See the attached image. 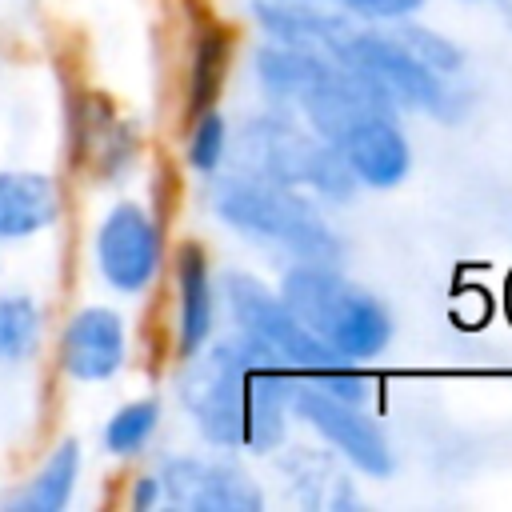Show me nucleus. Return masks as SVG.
<instances>
[{"mask_svg":"<svg viewBox=\"0 0 512 512\" xmlns=\"http://www.w3.org/2000/svg\"><path fill=\"white\" fill-rule=\"evenodd\" d=\"M184 360L180 404L208 444L256 452L280 444L296 376L272 352L248 336H232Z\"/></svg>","mask_w":512,"mask_h":512,"instance_id":"nucleus-1","label":"nucleus"},{"mask_svg":"<svg viewBox=\"0 0 512 512\" xmlns=\"http://www.w3.org/2000/svg\"><path fill=\"white\" fill-rule=\"evenodd\" d=\"M224 296H228V312L240 328V336L256 340L264 352H272L296 380L316 384L348 404L368 400V376L352 372L344 356H336L320 336H312L288 308L280 296H272L256 276L244 272H228L224 276Z\"/></svg>","mask_w":512,"mask_h":512,"instance_id":"nucleus-2","label":"nucleus"},{"mask_svg":"<svg viewBox=\"0 0 512 512\" xmlns=\"http://www.w3.org/2000/svg\"><path fill=\"white\" fill-rule=\"evenodd\" d=\"M212 208L236 232L280 244L292 256H300L304 264L336 268L340 256H344L336 232L320 220V212L300 192H292L284 184L240 172V176H228L212 188Z\"/></svg>","mask_w":512,"mask_h":512,"instance_id":"nucleus-3","label":"nucleus"},{"mask_svg":"<svg viewBox=\"0 0 512 512\" xmlns=\"http://www.w3.org/2000/svg\"><path fill=\"white\" fill-rule=\"evenodd\" d=\"M280 300L312 336H320L344 360L376 356L392 336L384 304L364 288L340 280L324 264H300L284 272Z\"/></svg>","mask_w":512,"mask_h":512,"instance_id":"nucleus-4","label":"nucleus"},{"mask_svg":"<svg viewBox=\"0 0 512 512\" xmlns=\"http://www.w3.org/2000/svg\"><path fill=\"white\" fill-rule=\"evenodd\" d=\"M236 164L248 176L284 184V188H312L328 200L352 196V172L340 160V152L320 140L316 132H304L288 116H256L236 132Z\"/></svg>","mask_w":512,"mask_h":512,"instance_id":"nucleus-5","label":"nucleus"},{"mask_svg":"<svg viewBox=\"0 0 512 512\" xmlns=\"http://www.w3.org/2000/svg\"><path fill=\"white\" fill-rule=\"evenodd\" d=\"M332 60H340L344 68L372 80L396 108H420L432 116H452V92L440 80V72H432L424 60H416L392 32L352 28V36L336 48Z\"/></svg>","mask_w":512,"mask_h":512,"instance_id":"nucleus-6","label":"nucleus"},{"mask_svg":"<svg viewBox=\"0 0 512 512\" xmlns=\"http://www.w3.org/2000/svg\"><path fill=\"white\" fill-rule=\"evenodd\" d=\"M160 260H164L160 220L136 200H116L92 232V264L100 284L116 296H140L160 276Z\"/></svg>","mask_w":512,"mask_h":512,"instance_id":"nucleus-7","label":"nucleus"},{"mask_svg":"<svg viewBox=\"0 0 512 512\" xmlns=\"http://www.w3.org/2000/svg\"><path fill=\"white\" fill-rule=\"evenodd\" d=\"M128 360L124 316L108 304L76 308L56 336V364L72 384H104Z\"/></svg>","mask_w":512,"mask_h":512,"instance_id":"nucleus-8","label":"nucleus"},{"mask_svg":"<svg viewBox=\"0 0 512 512\" xmlns=\"http://www.w3.org/2000/svg\"><path fill=\"white\" fill-rule=\"evenodd\" d=\"M156 476H160L164 500L184 512H256L260 508V488L232 460L168 456Z\"/></svg>","mask_w":512,"mask_h":512,"instance_id":"nucleus-9","label":"nucleus"},{"mask_svg":"<svg viewBox=\"0 0 512 512\" xmlns=\"http://www.w3.org/2000/svg\"><path fill=\"white\" fill-rule=\"evenodd\" d=\"M292 408H296L320 436H328L360 472H368V476H388V472H392V456H388L384 436H380L376 424H372L368 416H360L348 400H340V396H332V392H324V388H316V384L296 380V388H292Z\"/></svg>","mask_w":512,"mask_h":512,"instance_id":"nucleus-10","label":"nucleus"},{"mask_svg":"<svg viewBox=\"0 0 512 512\" xmlns=\"http://www.w3.org/2000/svg\"><path fill=\"white\" fill-rule=\"evenodd\" d=\"M64 192L52 172L0 168V244H28L60 224Z\"/></svg>","mask_w":512,"mask_h":512,"instance_id":"nucleus-11","label":"nucleus"},{"mask_svg":"<svg viewBox=\"0 0 512 512\" xmlns=\"http://www.w3.org/2000/svg\"><path fill=\"white\" fill-rule=\"evenodd\" d=\"M68 136H72V156L76 164H88L96 168V176L104 180H116L120 172L132 168V156H136V132L132 124H124L116 116V108L100 96H80L72 104V116H68Z\"/></svg>","mask_w":512,"mask_h":512,"instance_id":"nucleus-12","label":"nucleus"},{"mask_svg":"<svg viewBox=\"0 0 512 512\" xmlns=\"http://www.w3.org/2000/svg\"><path fill=\"white\" fill-rule=\"evenodd\" d=\"M80 476H84L80 440L64 436L40 456V464L24 480H12L0 492V508L4 512H64L76 500Z\"/></svg>","mask_w":512,"mask_h":512,"instance_id":"nucleus-13","label":"nucleus"},{"mask_svg":"<svg viewBox=\"0 0 512 512\" xmlns=\"http://www.w3.org/2000/svg\"><path fill=\"white\" fill-rule=\"evenodd\" d=\"M256 20L264 24L268 36L292 48H308L320 56H336V48L352 36V20L340 12H324L320 4L308 0H252Z\"/></svg>","mask_w":512,"mask_h":512,"instance_id":"nucleus-14","label":"nucleus"},{"mask_svg":"<svg viewBox=\"0 0 512 512\" xmlns=\"http://www.w3.org/2000/svg\"><path fill=\"white\" fill-rule=\"evenodd\" d=\"M340 160L348 164L352 180H364L372 188H392L404 180L408 172V140L396 128V116H376L368 124H360L356 132H348L336 144Z\"/></svg>","mask_w":512,"mask_h":512,"instance_id":"nucleus-15","label":"nucleus"},{"mask_svg":"<svg viewBox=\"0 0 512 512\" xmlns=\"http://www.w3.org/2000/svg\"><path fill=\"white\" fill-rule=\"evenodd\" d=\"M216 320V300H212V276H208V256L200 244H180L176 252V348L180 356H192L196 348L208 344Z\"/></svg>","mask_w":512,"mask_h":512,"instance_id":"nucleus-16","label":"nucleus"},{"mask_svg":"<svg viewBox=\"0 0 512 512\" xmlns=\"http://www.w3.org/2000/svg\"><path fill=\"white\" fill-rule=\"evenodd\" d=\"M44 304L28 288L0 292V368L28 364L44 344Z\"/></svg>","mask_w":512,"mask_h":512,"instance_id":"nucleus-17","label":"nucleus"},{"mask_svg":"<svg viewBox=\"0 0 512 512\" xmlns=\"http://www.w3.org/2000/svg\"><path fill=\"white\" fill-rule=\"evenodd\" d=\"M156 428H160V404L148 400V396H140V400L120 404L104 420L100 440H104V452L108 456H136V452L148 448V440L156 436Z\"/></svg>","mask_w":512,"mask_h":512,"instance_id":"nucleus-18","label":"nucleus"},{"mask_svg":"<svg viewBox=\"0 0 512 512\" xmlns=\"http://www.w3.org/2000/svg\"><path fill=\"white\" fill-rule=\"evenodd\" d=\"M224 60H228V36L208 24L196 36V48H192V88H188L192 116H200L204 108H212V100H216V92L224 84Z\"/></svg>","mask_w":512,"mask_h":512,"instance_id":"nucleus-19","label":"nucleus"},{"mask_svg":"<svg viewBox=\"0 0 512 512\" xmlns=\"http://www.w3.org/2000/svg\"><path fill=\"white\" fill-rule=\"evenodd\" d=\"M224 148H228V124H224L220 112L204 108L192 120V132H188V164L196 172H216L220 160H224Z\"/></svg>","mask_w":512,"mask_h":512,"instance_id":"nucleus-20","label":"nucleus"},{"mask_svg":"<svg viewBox=\"0 0 512 512\" xmlns=\"http://www.w3.org/2000/svg\"><path fill=\"white\" fill-rule=\"evenodd\" d=\"M392 36H396V40H400L416 60H424L432 72H456V68H460V48H456V44H448L444 36L428 32V28L400 24Z\"/></svg>","mask_w":512,"mask_h":512,"instance_id":"nucleus-21","label":"nucleus"},{"mask_svg":"<svg viewBox=\"0 0 512 512\" xmlns=\"http://www.w3.org/2000/svg\"><path fill=\"white\" fill-rule=\"evenodd\" d=\"M340 8L356 12V16H372V20H400L408 12H416L424 0H336Z\"/></svg>","mask_w":512,"mask_h":512,"instance_id":"nucleus-22","label":"nucleus"},{"mask_svg":"<svg viewBox=\"0 0 512 512\" xmlns=\"http://www.w3.org/2000/svg\"><path fill=\"white\" fill-rule=\"evenodd\" d=\"M164 500V492H160V476H136L132 480V492H128V508H136V512H148V508H156Z\"/></svg>","mask_w":512,"mask_h":512,"instance_id":"nucleus-23","label":"nucleus"}]
</instances>
